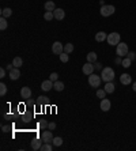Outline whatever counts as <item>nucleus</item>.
Instances as JSON below:
<instances>
[{"label":"nucleus","mask_w":136,"mask_h":151,"mask_svg":"<svg viewBox=\"0 0 136 151\" xmlns=\"http://www.w3.org/2000/svg\"><path fill=\"white\" fill-rule=\"evenodd\" d=\"M114 71H113V68L110 67H106V68H102V71H101V78L104 82H112L113 79H114Z\"/></svg>","instance_id":"f257e3e1"},{"label":"nucleus","mask_w":136,"mask_h":151,"mask_svg":"<svg viewBox=\"0 0 136 151\" xmlns=\"http://www.w3.org/2000/svg\"><path fill=\"white\" fill-rule=\"evenodd\" d=\"M106 41H108L109 45H112V46H117V45L121 42V37L118 33L113 32L110 33V34H108V38H106Z\"/></svg>","instance_id":"f03ea898"},{"label":"nucleus","mask_w":136,"mask_h":151,"mask_svg":"<svg viewBox=\"0 0 136 151\" xmlns=\"http://www.w3.org/2000/svg\"><path fill=\"white\" fill-rule=\"evenodd\" d=\"M114 11H116V8H114V6H112V4H104V6L101 7V10H99L101 15L105 16V18L113 15V14H114Z\"/></svg>","instance_id":"7ed1b4c3"},{"label":"nucleus","mask_w":136,"mask_h":151,"mask_svg":"<svg viewBox=\"0 0 136 151\" xmlns=\"http://www.w3.org/2000/svg\"><path fill=\"white\" fill-rule=\"evenodd\" d=\"M101 82H102V78L99 75H97V74L93 72L91 75H89V84L91 87H99Z\"/></svg>","instance_id":"20e7f679"},{"label":"nucleus","mask_w":136,"mask_h":151,"mask_svg":"<svg viewBox=\"0 0 136 151\" xmlns=\"http://www.w3.org/2000/svg\"><path fill=\"white\" fill-rule=\"evenodd\" d=\"M128 45L125 44V42H120V44L117 45L116 48V55L120 56V57H124V56L128 55Z\"/></svg>","instance_id":"39448f33"},{"label":"nucleus","mask_w":136,"mask_h":151,"mask_svg":"<svg viewBox=\"0 0 136 151\" xmlns=\"http://www.w3.org/2000/svg\"><path fill=\"white\" fill-rule=\"evenodd\" d=\"M52 52H53L54 55H61L63 52H64V45H63L61 42L56 41V42H53V45H52Z\"/></svg>","instance_id":"423d86ee"},{"label":"nucleus","mask_w":136,"mask_h":151,"mask_svg":"<svg viewBox=\"0 0 136 151\" xmlns=\"http://www.w3.org/2000/svg\"><path fill=\"white\" fill-rule=\"evenodd\" d=\"M54 136L52 135V131H44L41 133V139H42L44 143H52V140H53Z\"/></svg>","instance_id":"0eeeda50"},{"label":"nucleus","mask_w":136,"mask_h":151,"mask_svg":"<svg viewBox=\"0 0 136 151\" xmlns=\"http://www.w3.org/2000/svg\"><path fill=\"white\" fill-rule=\"evenodd\" d=\"M94 68H95V65H93V63H89V61H87V63L82 67V71H83L85 75H91L94 72Z\"/></svg>","instance_id":"6e6552de"},{"label":"nucleus","mask_w":136,"mask_h":151,"mask_svg":"<svg viewBox=\"0 0 136 151\" xmlns=\"http://www.w3.org/2000/svg\"><path fill=\"white\" fill-rule=\"evenodd\" d=\"M8 76H10V79L11 80H16V79H19L20 78V71H19V68H12L11 71L8 72Z\"/></svg>","instance_id":"1a4fd4ad"},{"label":"nucleus","mask_w":136,"mask_h":151,"mask_svg":"<svg viewBox=\"0 0 136 151\" xmlns=\"http://www.w3.org/2000/svg\"><path fill=\"white\" fill-rule=\"evenodd\" d=\"M53 15H54V19L63 20L64 19V16H66V11H64L63 8H56V10L53 11Z\"/></svg>","instance_id":"9d476101"},{"label":"nucleus","mask_w":136,"mask_h":151,"mask_svg":"<svg viewBox=\"0 0 136 151\" xmlns=\"http://www.w3.org/2000/svg\"><path fill=\"white\" fill-rule=\"evenodd\" d=\"M120 82H121V84H125V86H128V84L132 83V76L128 75V74H121Z\"/></svg>","instance_id":"9b49d317"},{"label":"nucleus","mask_w":136,"mask_h":151,"mask_svg":"<svg viewBox=\"0 0 136 151\" xmlns=\"http://www.w3.org/2000/svg\"><path fill=\"white\" fill-rule=\"evenodd\" d=\"M20 97L23 98V100H30L31 98V90L30 87H22L20 88Z\"/></svg>","instance_id":"f8f14e48"},{"label":"nucleus","mask_w":136,"mask_h":151,"mask_svg":"<svg viewBox=\"0 0 136 151\" xmlns=\"http://www.w3.org/2000/svg\"><path fill=\"white\" fill-rule=\"evenodd\" d=\"M101 110H104V112H109L110 110V107H112V102L109 100H106V98H104V100H101Z\"/></svg>","instance_id":"ddd939ff"},{"label":"nucleus","mask_w":136,"mask_h":151,"mask_svg":"<svg viewBox=\"0 0 136 151\" xmlns=\"http://www.w3.org/2000/svg\"><path fill=\"white\" fill-rule=\"evenodd\" d=\"M54 82H52L51 79L48 80H44L42 83H41V88H42L44 91H49V90H52V87H53Z\"/></svg>","instance_id":"4468645a"},{"label":"nucleus","mask_w":136,"mask_h":151,"mask_svg":"<svg viewBox=\"0 0 136 151\" xmlns=\"http://www.w3.org/2000/svg\"><path fill=\"white\" fill-rule=\"evenodd\" d=\"M106 38H108V36H106L105 32L95 33V41H97V42H104V41H106Z\"/></svg>","instance_id":"2eb2a0df"},{"label":"nucleus","mask_w":136,"mask_h":151,"mask_svg":"<svg viewBox=\"0 0 136 151\" xmlns=\"http://www.w3.org/2000/svg\"><path fill=\"white\" fill-rule=\"evenodd\" d=\"M41 140H42V139H41ZM41 140H39V139H33V140H31V148H33L34 151H37V150L41 148V146H42V143H44V142H41Z\"/></svg>","instance_id":"dca6fc26"},{"label":"nucleus","mask_w":136,"mask_h":151,"mask_svg":"<svg viewBox=\"0 0 136 151\" xmlns=\"http://www.w3.org/2000/svg\"><path fill=\"white\" fill-rule=\"evenodd\" d=\"M104 88H105V91L108 93V94H112V93H114V88L116 87H114V84H113L112 82H106Z\"/></svg>","instance_id":"f3484780"},{"label":"nucleus","mask_w":136,"mask_h":151,"mask_svg":"<svg viewBox=\"0 0 136 151\" xmlns=\"http://www.w3.org/2000/svg\"><path fill=\"white\" fill-rule=\"evenodd\" d=\"M86 57H87V61H89V63H95V61H97V53H95V52L87 53Z\"/></svg>","instance_id":"a211bd4d"},{"label":"nucleus","mask_w":136,"mask_h":151,"mask_svg":"<svg viewBox=\"0 0 136 151\" xmlns=\"http://www.w3.org/2000/svg\"><path fill=\"white\" fill-rule=\"evenodd\" d=\"M53 88L56 90V91H63V90H64V83L60 82V80H56L54 84H53Z\"/></svg>","instance_id":"6ab92c4d"},{"label":"nucleus","mask_w":136,"mask_h":151,"mask_svg":"<svg viewBox=\"0 0 136 151\" xmlns=\"http://www.w3.org/2000/svg\"><path fill=\"white\" fill-rule=\"evenodd\" d=\"M12 64H14V67H15V68H20L22 65H23V60L20 59V57H14Z\"/></svg>","instance_id":"aec40b11"},{"label":"nucleus","mask_w":136,"mask_h":151,"mask_svg":"<svg viewBox=\"0 0 136 151\" xmlns=\"http://www.w3.org/2000/svg\"><path fill=\"white\" fill-rule=\"evenodd\" d=\"M44 103H49V100H48V97L45 96H39L38 100H37V105H39V106L42 107Z\"/></svg>","instance_id":"412c9836"},{"label":"nucleus","mask_w":136,"mask_h":151,"mask_svg":"<svg viewBox=\"0 0 136 151\" xmlns=\"http://www.w3.org/2000/svg\"><path fill=\"white\" fill-rule=\"evenodd\" d=\"M45 10H47V11H54V10H56V4H54L52 0H49V1L45 3Z\"/></svg>","instance_id":"4be33fe9"},{"label":"nucleus","mask_w":136,"mask_h":151,"mask_svg":"<svg viewBox=\"0 0 136 151\" xmlns=\"http://www.w3.org/2000/svg\"><path fill=\"white\" fill-rule=\"evenodd\" d=\"M11 15H12L11 8H3V10H1V16H3V18H10Z\"/></svg>","instance_id":"5701e85b"},{"label":"nucleus","mask_w":136,"mask_h":151,"mask_svg":"<svg viewBox=\"0 0 136 151\" xmlns=\"http://www.w3.org/2000/svg\"><path fill=\"white\" fill-rule=\"evenodd\" d=\"M52 144L56 146V147H60V146L63 144V139L60 138V136H56V138H53V140H52Z\"/></svg>","instance_id":"b1692460"},{"label":"nucleus","mask_w":136,"mask_h":151,"mask_svg":"<svg viewBox=\"0 0 136 151\" xmlns=\"http://www.w3.org/2000/svg\"><path fill=\"white\" fill-rule=\"evenodd\" d=\"M7 26H8V23H7V18H0V30H6L7 29Z\"/></svg>","instance_id":"393cba45"},{"label":"nucleus","mask_w":136,"mask_h":151,"mask_svg":"<svg viewBox=\"0 0 136 151\" xmlns=\"http://www.w3.org/2000/svg\"><path fill=\"white\" fill-rule=\"evenodd\" d=\"M64 52H66V53H68V55H70L71 52H74V44L68 42V44L64 45Z\"/></svg>","instance_id":"a878e982"},{"label":"nucleus","mask_w":136,"mask_h":151,"mask_svg":"<svg viewBox=\"0 0 136 151\" xmlns=\"http://www.w3.org/2000/svg\"><path fill=\"white\" fill-rule=\"evenodd\" d=\"M44 19L45 20H52L54 19V15H53V11H47L44 14Z\"/></svg>","instance_id":"bb28decb"},{"label":"nucleus","mask_w":136,"mask_h":151,"mask_svg":"<svg viewBox=\"0 0 136 151\" xmlns=\"http://www.w3.org/2000/svg\"><path fill=\"white\" fill-rule=\"evenodd\" d=\"M131 63H132V60L129 59V57H125V59H123L121 65H123L124 68H128V67H131Z\"/></svg>","instance_id":"cd10ccee"},{"label":"nucleus","mask_w":136,"mask_h":151,"mask_svg":"<svg viewBox=\"0 0 136 151\" xmlns=\"http://www.w3.org/2000/svg\"><path fill=\"white\" fill-rule=\"evenodd\" d=\"M60 56V61L61 63H67L68 60H70V56H68V53H66V52H63L61 55H58Z\"/></svg>","instance_id":"c85d7f7f"},{"label":"nucleus","mask_w":136,"mask_h":151,"mask_svg":"<svg viewBox=\"0 0 136 151\" xmlns=\"http://www.w3.org/2000/svg\"><path fill=\"white\" fill-rule=\"evenodd\" d=\"M48 125H49V123H48L47 120H39V121H38V127L41 128V129H45V128H48Z\"/></svg>","instance_id":"c756f323"},{"label":"nucleus","mask_w":136,"mask_h":151,"mask_svg":"<svg viewBox=\"0 0 136 151\" xmlns=\"http://www.w3.org/2000/svg\"><path fill=\"white\" fill-rule=\"evenodd\" d=\"M106 94H108V93L105 91V88H104V90H97V97L98 98H101V100L106 98Z\"/></svg>","instance_id":"7c9ffc66"},{"label":"nucleus","mask_w":136,"mask_h":151,"mask_svg":"<svg viewBox=\"0 0 136 151\" xmlns=\"http://www.w3.org/2000/svg\"><path fill=\"white\" fill-rule=\"evenodd\" d=\"M41 151H52V146L51 143H44L42 146H41V148H39Z\"/></svg>","instance_id":"2f4dec72"},{"label":"nucleus","mask_w":136,"mask_h":151,"mask_svg":"<svg viewBox=\"0 0 136 151\" xmlns=\"http://www.w3.org/2000/svg\"><path fill=\"white\" fill-rule=\"evenodd\" d=\"M6 93H7V86L4 83H0V96H6Z\"/></svg>","instance_id":"473e14b6"},{"label":"nucleus","mask_w":136,"mask_h":151,"mask_svg":"<svg viewBox=\"0 0 136 151\" xmlns=\"http://www.w3.org/2000/svg\"><path fill=\"white\" fill-rule=\"evenodd\" d=\"M49 79H51L52 82H56V80H58V74H57V72H52L51 75H49Z\"/></svg>","instance_id":"72a5a7b5"},{"label":"nucleus","mask_w":136,"mask_h":151,"mask_svg":"<svg viewBox=\"0 0 136 151\" xmlns=\"http://www.w3.org/2000/svg\"><path fill=\"white\" fill-rule=\"evenodd\" d=\"M127 57H129L131 60H135L136 59V53H135V52H132V51H129L128 55H127Z\"/></svg>","instance_id":"f704fd0d"},{"label":"nucleus","mask_w":136,"mask_h":151,"mask_svg":"<svg viewBox=\"0 0 136 151\" xmlns=\"http://www.w3.org/2000/svg\"><path fill=\"white\" fill-rule=\"evenodd\" d=\"M48 128H49L51 131H53V129H56V123H53V121H52V123H49V125H48Z\"/></svg>","instance_id":"c9c22d12"},{"label":"nucleus","mask_w":136,"mask_h":151,"mask_svg":"<svg viewBox=\"0 0 136 151\" xmlns=\"http://www.w3.org/2000/svg\"><path fill=\"white\" fill-rule=\"evenodd\" d=\"M95 68H97V70H101V71H102V64L99 63V61H95Z\"/></svg>","instance_id":"e433bc0d"},{"label":"nucleus","mask_w":136,"mask_h":151,"mask_svg":"<svg viewBox=\"0 0 136 151\" xmlns=\"http://www.w3.org/2000/svg\"><path fill=\"white\" fill-rule=\"evenodd\" d=\"M0 78H6V70H4V68L0 70Z\"/></svg>","instance_id":"4c0bfd02"},{"label":"nucleus","mask_w":136,"mask_h":151,"mask_svg":"<svg viewBox=\"0 0 136 151\" xmlns=\"http://www.w3.org/2000/svg\"><path fill=\"white\" fill-rule=\"evenodd\" d=\"M114 61H116V64H121V63H123V59H121L120 56H117V57H116V60H114Z\"/></svg>","instance_id":"58836bf2"},{"label":"nucleus","mask_w":136,"mask_h":151,"mask_svg":"<svg viewBox=\"0 0 136 151\" xmlns=\"http://www.w3.org/2000/svg\"><path fill=\"white\" fill-rule=\"evenodd\" d=\"M1 129H3V132H8V131H10V127H7V125H3V127H1Z\"/></svg>","instance_id":"ea45409f"},{"label":"nucleus","mask_w":136,"mask_h":151,"mask_svg":"<svg viewBox=\"0 0 136 151\" xmlns=\"http://www.w3.org/2000/svg\"><path fill=\"white\" fill-rule=\"evenodd\" d=\"M132 88H133V91H136V82H133V84H132Z\"/></svg>","instance_id":"a19ab883"}]
</instances>
